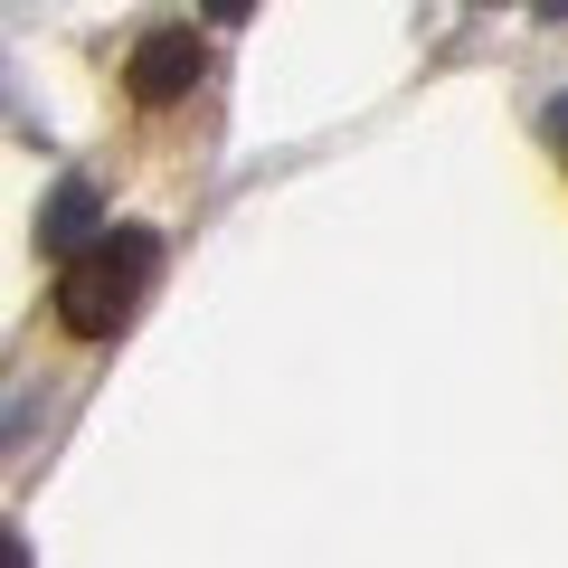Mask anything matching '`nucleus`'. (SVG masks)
Listing matches in <instances>:
<instances>
[{
	"instance_id": "obj_3",
	"label": "nucleus",
	"mask_w": 568,
	"mask_h": 568,
	"mask_svg": "<svg viewBox=\"0 0 568 568\" xmlns=\"http://www.w3.org/2000/svg\"><path fill=\"white\" fill-rule=\"evenodd\" d=\"M104 227H114V219H104V190L95 181H58V190H48V209H39V256L77 265Z\"/></svg>"
},
{
	"instance_id": "obj_1",
	"label": "nucleus",
	"mask_w": 568,
	"mask_h": 568,
	"mask_svg": "<svg viewBox=\"0 0 568 568\" xmlns=\"http://www.w3.org/2000/svg\"><path fill=\"white\" fill-rule=\"evenodd\" d=\"M152 275H162V237L152 227H104L77 265H58V323L77 342H114L133 323V304L152 294Z\"/></svg>"
},
{
	"instance_id": "obj_2",
	"label": "nucleus",
	"mask_w": 568,
	"mask_h": 568,
	"mask_svg": "<svg viewBox=\"0 0 568 568\" xmlns=\"http://www.w3.org/2000/svg\"><path fill=\"white\" fill-rule=\"evenodd\" d=\"M200 67H209V48L190 29H142L133 58H123V85H133V104H181L200 85Z\"/></svg>"
},
{
	"instance_id": "obj_4",
	"label": "nucleus",
	"mask_w": 568,
	"mask_h": 568,
	"mask_svg": "<svg viewBox=\"0 0 568 568\" xmlns=\"http://www.w3.org/2000/svg\"><path fill=\"white\" fill-rule=\"evenodd\" d=\"M0 568H29V540H20V530H0Z\"/></svg>"
}]
</instances>
